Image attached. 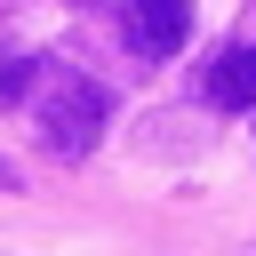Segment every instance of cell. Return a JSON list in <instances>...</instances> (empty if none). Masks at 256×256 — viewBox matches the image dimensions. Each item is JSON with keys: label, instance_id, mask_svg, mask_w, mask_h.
I'll list each match as a JSON object with an SVG mask.
<instances>
[{"label": "cell", "instance_id": "obj_1", "mask_svg": "<svg viewBox=\"0 0 256 256\" xmlns=\"http://www.w3.org/2000/svg\"><path fill=\"white\" fill-rule=\"evenodd\" d=\"M104 120H112V88H104V80H88V72H72V64H48V72H40V144H48L56 160L96 152Z\"/></svg>", "mask_w": 256, "mask_h": 256}, {"label": "cell", "instance_id": "obj_2", "mask_svg": "<svg viewBox=\"0 0 256 256\" xmlns=\"http://www.w3.org/2000/svg\"><path fill=\"white\" fill-rule=\"evenodd\" d=\"M192 40V0H128V48L144 64H168Z\"/></svg>", "mask_w": 256, "mask_h": 256}, {"label": "cell", "instance_id": "obj_3", "mask_svg": "<svg viewBox=\"0 0 256 256\" xmlns=\"http://www.w3.org/2000/svg\"><path fill=\"white\" fill-rule=\"evenodd\" d=\"M208 104H224V112H248L256 104V48H224L208 64Z\"/></svg>", "mask_w": 256, "mask_h": 256}, {"label": "cell", "instance_id": "obj_4", "mask_svg": "<svg viewBox=\"0 0 256 256\" xmlns=\"http://www.w3.org/2000/svg\"><path fill=\"white\" fill-rule=\"evenodd\" d=\"M32 88H40V64L32 56H0V104H24Z\"/></svg>", "mask_w": 256, "mask_h": 256}, {"label": "cell", "instance_id": "obj_5", "mask_svg": "<svg viewBox=\"0 0 256 256\" xmlns=\"http://www.w3.org/2000/svg\"><path fill=\"white\" fill-rule=\"evenodd\" d=\"M16 184H24V168H16V160H0V192H16Z\"/></svg>", "mask_w": 256, "mask_h": 256}]
</instances>
